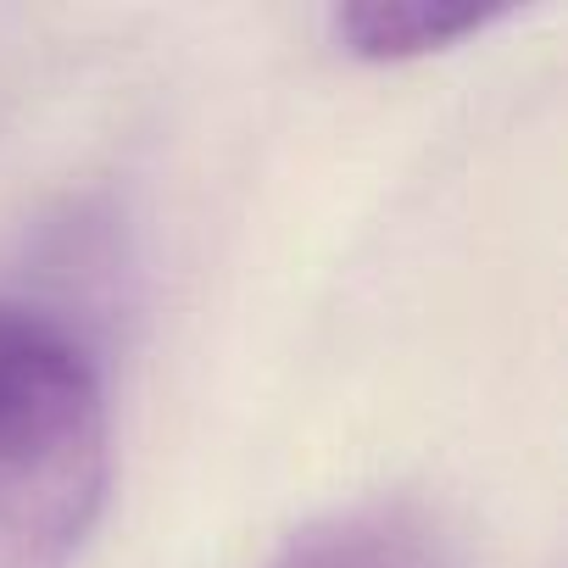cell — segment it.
Returning <instances> with one entry per match:
<instances>
[{
  "label": "cell",
  "instance_id": "cell-3",
  "mask_svg": "<svg viewBox=\"0 0 568 568\" xmlns=\"http://www.w3.org/2000/svg\"><path fill=\"white\" fill-rule=\"evenodd\" d=\"M501 12L446 7V0H368V7L335 12V40L363 62H413L446 51L468 34H485Z\"/></svg>",
  "mask_w": 568,
  "mask_h": 568
},
{
  "label": "cell",
  "instance_id": "cell-1",
  "mask_svg": "<svg viewBox=\"0 0 568 568\" xmlns=\"http://www.w3.org/2000/svg\"><path fill=\"white\" fill-rule=\"evenodd\" d=\"M106 479L112 413L95 346L62 313L0 296V568H68Z\"/></svg>",
  "mask_w": 568,
  "mask_h": 568
},
{
  "label": "cell",
  "instance_id": "cell-2",
  "mask_svg": "<svg viewBox=\"0 0 568 568\" xmlns=\"http://www.w3.org/2000/svg\"><path fill=\"white\" fill-rule=\"evenodd\" d=\"M267 568H468V562L429 513L407 501H363L291 535Z\"/></svg>",
  "mask_w": 568,
  "mask_h": 568
}]
</instances>
